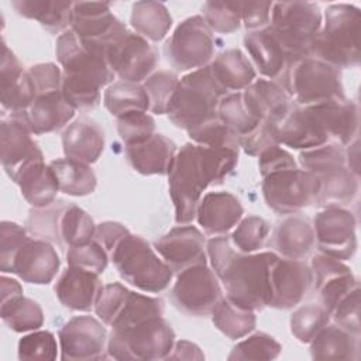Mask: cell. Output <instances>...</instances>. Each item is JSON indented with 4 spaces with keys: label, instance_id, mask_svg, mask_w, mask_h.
Returning a JSON list of instances; mask_svg holds the SVG:
<instances>
[{
    "label": "cell",
    "instance_id": "obj_57",
    "mask_svg": "<svg viewBox=\"0 0 361 361\" xmlns=\"http://www.w3.org/2000/svg\"><path fill=\"white\" fill-rule=\"evenodd\" d=\"M334 323L341 329L360 336V288L347 295L331 312Z\"/></svg>",
    "mask_w": 361,
    "mask_h": 361
},
{
    "label": "cell",
    "instance_id": "obj_37",
    "mask_svg": "<svg viewBox=\"0 0 361 361\" xmlns=\"http://www.w3.org/2000/svg\"><path fill=\"white\" fill-rule=\"evenodd\" d=\"M13 8L23 17L38 21L52 34L66 31L71 25L72 1L55 0H14Z\"/></svg>",
    "mask_w": 361,
    "mask_h": 361
},
{
    "label": "cell",
    "instance_id": "obj_63",
    "mask_svg": "<svg viewBox=\"0 0 361 361\" xmlns=\"http://www.w3.org/2000/svg\"><path fill=\"white\" fill-rule=\"evenodd\" d=\"M166 360H204V354L202 350L192 341L180 340L175 341L171 353Z\"/></svg>",
    "mask_w": 361,
    "mask_h": 361
},
{
    "label": "cell",
    "instance_id": "obj_40",
    "mask_svg": "<svg viewBox=\"0 0 361 361\" xmlns=\"http://www.w3.org/2000/svg\"><path fill=\"white\" fill-rule=\"evenodd\" d=\"M103 103L116 118L127 113L149 110V99L144 85L134 82L120 80L109 85L104 90Z\"/></svg>",
    "mask_w": 361,
    "mask_h": 361
},
{
    "label": "cell",
    "instance_id": "obj_41",
    "mask_svg": "<svg viewBox=\"0 0 361 361\" xmlns=\"http://www.w3.org/2000/svg\"><path fill=\"white\" fill-rule=\"evenodd\" d=\"M0 316L3 323L17 333L34 331L44 324V312L41 306L24 295L1 300Z\"/></svg>",
    "mask_w": 361,
    "mask_h": 361
},
{
    "label": "cell",
    "instance_id": "obj_61",
    "mask_svg": "<svg viewBox=\"0 0 361 361\" xmlns=\"http://www.w3.org/2000/svg\"><path fill=\"white\" fill-rule=\"evenodd\" d=\"M241 23L248 31L262 30L269 25L272 1H240Z\"/></svg>",
    "mask_w": 361,
    "mask_h": 361
},
{
    "label": "cell",
    "instance_id": "obj_60",
    "mask_svg": "<svg viewBox=\"0 0 361 361\" xmlns=\"http://www.w3.org/2000/svg\"><path fill=\"white\" fill-rule=\"evenodd\" d=\"M258 166H259V172L264 178V176L278 172V171L298 168V164L293 159V157L278 144V145H272V147L267 148L265 151H262L258 155Z\"/></svg>",
    "mask_w": 361,
    "mask_h": 361
},
{
    "label": "cell",
    "instance_id": "obj_20",
    "mask_svg": "<svg viewBox=\"0 0 361 361\" xmlns=\"http://www.w3.org/2000/svg\"><path fill=\"white\" fill-rule=\"evenodd\" d=\"M61 267L54 245L41 238H28L14 255L7 272L34 285L52 282Z\"/></svg>",
    "mask_w": 361,
    "mask_h": 361
},
{
    "label": "cell",
    "instance_id": "obj_26",
    "mask_svg": "<svg viewBox=\"0 0 361 361\" xmlns=\"http://www.w3.org/2000/svg\"><path fill=\"white\" fill-rule=\"evenodd\" d=\"M178 152L176 144L164 134H152L142 142L126 145L127 162L141 175H168Z\"/></svg>",
    "mask_w": 361,
    "mask_h": 361
},
{
    "label": "cell",
    "instance_id": "obj_15",
    "mask_svg": "<svg viewBox=\"0 0 361 361\" xmlns=\"http://www.w3.org/2000/svg\"><path fill=\"white\" fill-rule=\"evenodd\" d=\"M354 214L341 206H327L313 220L316 244L320 252L340 261L350 259L357 251Z\"/></svg>",
    "mask_w": 361,
    "mask_h": 361
},
{
    "label": "cell",
    "instance_id": "obj_1",
    "mask_svg": "<svg viewBox=\"0 0 361 361\" xmlns=\"http://www.w3.org/2000/svg\"><path fill=\"white\" fill-rule=\"evenodd\" d=\"M212 269L233 305L258 312L269 305L271 268L279 255L271 251L240 252L230 237L217 235L206 244Z\"/></svg>",
    "mask_w": 361,
    "mask_h": 361
},
{
    "label": "cell",
    "instance_id": "obj_23",
    "mask_svg": "<svg viewBox=\"0 0 361 361\" xmlns=\"http://www.w3.org/2000/svg\"><path fill=\"white\" fill-rule=\"evenodd\" d=\"M314 121L319 124L326 137L336 144L347 147L358 138L360 113L358 106L347 99L331 100L320 104L306 106Z\"/></svg>",
    "mask_w": 361,
    "mask_h": 361
},
{
    "label": "cell",
    "instance_id": "obj_56",
    "mask_svg": "<svg viewBox=\"0 0 361 361\" xmlns=\"http://www.w3.org/2000/svg\"><path fill=\"white\" fill-rule=\"evenodd\" d=\"M30 238L27 228L13 221H1L0 226V269L7 274L17 251Z\"/></svg>",
    "mask_w": 361,
    "mask_h": 361
},
{
    "label": "cell",
    "instance_id": "obj_54",
    "mask_svg": "<svg viewBox=\"0 0 361 361\" xmlns=\"http://www.w3.org/2000/svg\"><path fill=\"white\" fill-rule=\"evenodd\" d=\"M109 259L107 251L96 240L83 245L71 247L66 251L69 267H76L96 275H100L106 269Z\"/></svg>",
    "mask_w": 361,
    "mask_h": 361
},
{
    "label": "cell",
    "instance_id": "obj_27",
    "mask_svg": "<svg viewBox=\"0 0 361 361\" xmlns=\"http://www.w3.org/2000/svg\"><path fill=\"white\" fill-rule=\"evenodd\" d=\"M102 288L99 275L68 265L58 278L54 290L65 307L76 312H89L94 309Z\"/></svg>",
    "mask_w": 361,
    "mask_h": 361
},
{
    "label": "cell",
    "instance_id": "obj_3",
    "mask_svg": "<svg viewBox=\"0 0 361 361\" xmlns=\"http://www.w3.org/2000/svg\"><path fill=\"white\" fill-rule=\"evenodd\" d=\"M56 59L62 68V94L75 110H92L100 103L102 87L111 85L114 72L104 55L85 44L71 28L56 39Z\"/></svg>",
    "mask_w": 361,
    "mask_h": 361
},
{
    "label": "cell",
    "instance_id": "obj_52",
    "mask_svg": "<svg viewBox=\"0 0 361 361\" xmlns=\"http://www.w3.org/2000/svg\"><path fill=\"white\" fill-rule=\"evenodd\" d=\"M117 133L126 145L145 141L155 131V120L147 111H133L116 118Z\"/></svg>",
    "mask_w": 361,
    "mask_h": 361
},
{
    "label": "cell",
    "instance_id": "obj_55",
    "mask_svg": "<svg viewBox=\"0 0 361 361\" xmlns=\"http://www.w3.org/2000/svg\"><path fill=\"white\" fill-rule=\"evenodd\" d=\"M130 289H127L124 285L118 282L103 285L97 300L94 303V312L97 317L107 326H111L121 312L127 298H128Z\"/></svg>",
    "mask_w": 361,
    "mask_h": 361
},
{
    "label": "cell",
    "instance_id": "obj_34",
    "mask_svg": "<svg viewBox=\"0 0 361 361\" xmlns=\"http://www.w3.org/2000/svg\"><path fill=\"white\" fill-rule=\"evenodd\" d=\"M313 360H358L360 336L337 324L324 326L309 343Z\"/></svg>",
    "mask_w": 361,
    "mask_h": 361
},
{
    "label": "cell",
    "instance_id": "obj_19",
    "mask_svg": "<svg viewBox=\"0 0 361 361\" xmlns=\"http://www.w3.org/2000/svg\"><path fill=\"white\" fill-rule=\"evenodd\" d=\"M313 282L319 292L322 306L331 314L334 307L354 289L358 281L343 261L323 252L313 255L310 262Z\"/></svg>",
    "mask_w": 361,
    "mask_h": 361
},
{
    "label": "cell",
    "instance_id": "obj_8",
    "mask_svg": "<svg viewBox=\"0 0 361 361\" xmlns=\"http://www.w3.org/2000/svg\"><path fill=\"white\" fill-rule=\"evenodd\" d=\"M278 83L302 107L345 99L341 69L313 56L290 62Z\"/></svg>",
    "mask_w": 361,
    "mask_h": 361
},
{
    "label": "cell",
    "instance_id": "obj_35",
    "mask_svg": "<svg viewBox=\"0 0 361 361\" xmlns=\"http://www.w3.org/2000/svg\"><path fill=\"white\" fill-rule=\"evenodd\" d=\"M210 69L223 89L243 92L255 80V69L250 59L237 48L220 52L212 62Z\"/></svg>",
    "mask_w": 361,
    "mask_h": 361
},
{
    "label": "cell",
    "instance_id": "obj_28",
    "mask_svg": "<svg viewBox=\"0 0 361 361\" xmlns=\"http://www.w3.org/2000/svg\"><path fill=\"white\" fill-rule=\"evenodd\" d=\"M75 111L76 110L65 100L62 90H58L37 96L24 114L13 117L23 120L32 134L41 135L68 126Z\"/></svg>",
    "mask_w": 361,
    "mask_h": 361
},
{
    "label": "cell",
    "instance_id": "obj_46",
    "mask_svg": "<svg viewBox=\"0 0 361 361\" xmlns=\"http://www.w3.org/2000/svg\"><path fill=\"white\" fill-rule=\"evenodd\" d=\"M329 323L330 313L322 305H305L292 313L290 333L298 341L309 344Z\"/></svg>",
    "mask_w": 361,
    "mask_h": 361
},
{
    "label": "cell",
    "instance_id": "obj_62",
    "mask_svg": "<svg viewBox=\"0 0 361 361\" xmlns=\"http://www.w3.org/2000/svg\"><path fill=\"white\" fill-rule=\"evenodd\" d=\"M128 234H130V230L124 224L117 221H104L96 226L94 240L107 251L110 257L111 251Z\"/></svg>",
    "mask_w": 361,
    "mask_h": 361
},
{
    "label": "cell",
    "instance_id": "obj_53",
    "mask_svg": "<svg viewBox=\"0 0 361 361\" xmlns=\"http://www.w3.org/2000/svg\"><path fill=\"white\" fill-rule=\"evenodd\" d=\"M58 343L55 336L47 330H34L18 341L20 360H55Z\"/></svg>",
    "mask_w": 361,
    "mask_h": 361
},
{
    "label": "cell",
    "instance_id": "obj_31",
    "mask_svg": "<svg viewBox=\"0 0 361 361\" xmlns=\"http://www.w3.org/2000/svg\"><path fill=\"white\" fill-rule=\"evenodd\" d=\"M244 47L259 73L269 80L278 82L289 65V59L271 30L265 27L248 31L244 37Z\"/></svg>",
    "mask_w": 361,
    "mask_h": 361
},
{
    "label": "cell",
    "instance_id": "obj_17",
    "mask_svg": "<svg viewBox=\"0 0 361 361\" xmlns=\"http://www.w3.org/2000/svg\"><path fill=\"white\" fill-rule=\"evenodd\" d=\"M313 272L302 259L281 258L271 268V299L274 309H292L298 306L310 292Z\"/></svg>",
    "mask_w": 361,
    "mask_h": 361
},
{
    "label": "cell",
    "instance_id": "obj_16",
    "mask_svg": "<svg viewBox=\"0 0 361 361\" xmlns=\"http://www.w3.org/2000/svg\"><path fill=\"white\" fill-rule=\"evenodd\" d=\"M61 358L63 361H85L106 358L107 331L93 316H75L68 320L58 334Z\"/></svg>",
    "mask_w": 361,
    "mask_h": 361
},
{
    "label": "cell",
    "instance_id": "obj_4",
    "mask_svg": "<svg viewBox=\"0 0 361 361\" xmlns=\"http://www.w3.org/2000/svg\"><path fill=\"white\" fill-rule=\"evenodd\" d=\"M360 25L358 7L347 3L329 6L314 39L312 56L338 69L358 66L361 59Z\"/></svg>",
    "mask_w": 361,
    "mask_h": 361
},
{
    "label": "cell",
    "instance_id": "obj_6",
    "mask_svg": "<svg viewBox=\"0 0 361 361\" xmlns=\"http://www.w3.org/2000/svg\"><path fill=\"white\" fill-rule=\"evenodd\" d=\"M323 14L316 3H272L268 28L285 51L289 63L312 56L314 39L322 28Z\"/></svg>",
    "mask_w": 361,
    "mask_h": 361
},
{
    "label": "cell",
    "instance_id": "obj_9",
    "mask_svg": "<svg viewBox=\"0 0 361 361\" xmlns=\"http://www.w3.org/2000/svg\"><path fill=\"white\" fill-rule=\"evenodd\" d=\"M110 259L120 276L142 292L159 293L172 281L171 268L140 235H126L111 251Z\"/></svg>",
    "mask_w": 361,
    "mask_h": 361
},
{
    "label": "cell",
    "instance_id": "obj_33",
    "mask_svg": "<svg viewBox=\"0 0 361 361\" xmlns=\"http://www.w3.org/2000/svg\"><path fill=\"white\" fill-rule=\"evenodd\" d=\"M13 180L18 185L23 197L32 207H45L51 204L59 192L55 172L51 165H47L44 161L28 164Z\"/></svg>",
    "mask_w": 361,
    "mask_h": 361
},
{
    "label": "cell",
    "instance_id": "obj_43",
    "mask_svg": "<svg viewBox=\"0 0 361 361\" xmlns=\"http://www.w3.org/2000/svg\"><path fill=\"white\" fill-rule=\"evenodd\" d=\"M96 224L90 214L76 204L68 203L59 223V245L65 248L87 244L94 240Z\"/></svg>",
    "mask_w": 361,
    "mask_h": 361
},
{
    "label": "cell",
    "instance_id": "obj_12",
    "mask_svg": "<svg viewBox=\"0 0 361 361\" xmlns=\"http://www.w3.org/2000/svg\"><path fill=\"white\" fill-rule=\"evenodd\" d=\"M178 310L189 316H209L223 299L217 275L207 264L193 265L180 271L171 290Z\"/></svg>",
    "mask_w": 361,
    "mask_h": 361
},
{
    "label": "cell",
    "instance_id": "obj_22",
    "mask_svg": "<svg viewBox=\"0 0 361 361\" xmlns=\"http://www.w3.org/2000/svg\"><path fill=\"white\" fill-rule=\"evenodd\" d=\"M0 93L1 106L10 116L24 114L37 97L28 72L23 69L21 62L4 41L1 44Z\"/></svg>",
    "mask_w": 361,
    "mask_h": 361
},
{
    "label": "cell",
    "instance_id": "obj_24",
    "mask_svg": "<svg viewBox=\"0 0 361 361\" xmlns=\"http://www.w3.org/2000/svg\"><path fill=\"white\" fill-rule=\"evenodd\" d=\"M274 134L279 145H286L293 149H310L329 142V138L322 131L306 107L293 103L290 110L275 124Z\"/></svg>",
    "mask_w": 361,
    "mask_h": 361
},
{
    "label": "cell",
    "instance_id": "obj_42",
    "mask_svg": "<svg viewBox=\"0 0 361 361\" xmlns=\"http://www.w3.org/2000/svg\"><path fill=\"white\" fill-rule=\"evenodd\" d=\"M210 316L217 330L231 340L245 337L255 329L257 324V317L252 310L241 309L226 298L219 302Z\"/></svg>",
    "mask_w": 361,
    "mask_h": 361
},
{
    "label": "cell",
    "instance_id": "obj_2",
    "mask_svg": "<svg viewBox=\"0 0 361 361\" xmlns=\"http://www.w3.org/2000/svg\"><path fill=\"white\" fill-rule=\"evenodd\" d=\"M237 162V149L210 148L195 142L182 145L168 173L175 221L189 224L196 217L203 192L212 185H220Z\"/></svg>",
    "mask_w": 361,
    "mask_h": 361
},
{
    "label": "cell",
    "instance_id": "obj_45",
    "mask_svg": "<svg viewBox=\"0 0 361 361\" xmlns=\"http://www.w3.org/2000/svg\"><path fill=\"white\" fill-rule=\"evenodd\" d=\"M217 116L234 134H237L238 138L259 124V120L255 118L247 109L243 99V92L227 93L219 103Z\"/></svg>",
    "mask_w": 361,
    "mask_h": 361
},
{
    "label": "cell",
    "instance_id": "obj_11",
    "mask_svg": "<svg viewBox=\"0 0 361 361\" xmlns=\"http://www.w3.org/2000/svg\"><path fill=\"white\" fill-rule=\"evenodd\" d=\"M171 65L180 72L196 71L210 65L214 54L212 30L202 16L185 18L165 44Z\"/></svg>",
    "mask_w": 361,
    "mask_h": 361
},
{
    "label": "cell",
    "instance_id": "obj_38",
    "mask_svg": "<svg viewBox=\"0 0 361 361\" xmlns=\"http://www.w3.org/2000/svg\"><path fill=\"white\" fill-rule=\"evenodd\" d=\"M130 24L135 34L147 41H162L172 27V17L164 3L159 1H137L133 4Z\"/></svg>",
    "mask_w": 361,
    "mask_h": 361
},
{
    "label": "cell",
    "instance_id": "obj_5",
    "mask_svg": "<svg viewBox=\"0 0 361 361\" xmlns=\"http://www.w3.org/2000/svg\"><path fill=\"white\" fill-rule=\"evenodd\" d=\"M227 93L216 80L210 65H207L179 79L166 114L176 127L188 133L217 117L219 103Z\"/></svg>",
    "mask_w": 361,
    "mask_h": 361
},
{
    "label": "cell",
    "instance_id": "obj_50",
    "mask_svg": "<svg viewBox=\"0 0 361 361\" xmlns=\"http://www.w3.org/2000/svg\"><path fill=\"white\" fill-rule=\"evenodd\" d=\"M282 345L268 333L259 331L248 336L233 347L228 360H274L281 354Z\"/></svg>",
    "mask_w": 361,
    "mask_h": 361
},
{
    "label": "cell",
    "instance_id": "obj_29",
    "mask_svg": "<svg viewBox=\"0 0 361 361\" xmlns=\"http://www.w3.org/2000/svg\"><path fill=\"white\" fill-rule=\"evenodd\" d=\"M243 99L250 113L259 121L275 124L293 106L292 97L275 80L255 79L243 90Z\"/></svg>",
    "mask_w": 361,
    "mask_h": 361
},
{
    "label": "cell",
    "instance_id": "obj_14",
    "mask_svg": "<svg viewBox=\"0 0 361 361\" xmlns=\"http://www.w3.org/2000/svg\"><path fill=\"white\" fill-rule=\"evenodd\" d=\"M106 61L118 79L141 83L154 73L159 55L145 38L128 31L106 49Z\"/></svg>",
    "mask_w": 361,
    "mask_h": 361
},
{
    "label": "cell",
    "instance_id": "obj_13",
    "mask_svg": "<svg viewBox=\"0 0 361 361\" xmlns=\"http://www.w3.org/2000/svg\"><path fill=\"white\" fill-rule=\"evenodd\" d=\"M69 28L87 45L100 51L106 58V49L128 32L110 10L109 3L79 1L73 3Z\"/></svg>",
    "mask_w": 361,
    "mask_h": 361
},
{
    "label": "cell",
    "instance_id": "obj_7",
    "mask_svg": "<svg viewBox=\"0 0 361 361\" xmlns=\"http://www.w3.org/2000/svg\"><path fill=\"white\" fill-rule=\"evenodd\" d=\"M175 344V331L164 316L111 327L107 355L114 360H166Z\"/></svg>",
    "mask_w": 361,
    "mask_h": 361
},
{
    "label": "cell",
    "instance_id": "obj_30",
    "mask_svg": "<svg viewBox=\"0 0 361 361\" xmlns=\"http://www.w3.org/2000/svg\"><path fill=\"white\" fill-rule=\"evenodd\" d=\"M62 149L65 158L90 165L104 149V133L93 120L79 117L63 130Z\"/></svg>",
    "mask_w": 361,
    "mask_h": 361
},
{
    "label": "cell",
    "instance_id": "obj_21",
    "mask_svg": "<svg viewBox=\"0 0 361 361\" xmlns=\"http://www.w3.org/2000/svg\"><path fill=\"white\" fill-rule=\"evenodd\" d=\"M31 131L27 124L10 116L3 118L0 124V147H1V165L6 173L11 178L28 164L44 161V154L38 144L32 140Z\"/></svg>",
    "mask_w": 361,
    "mask_h": 361
},
{
    "label": "cell",
    "instance_id": "obj_36",
    "mask_svg": "<svg viewBox=\"0 0 361 361\" xmlns=\"http://www.w3.org/2000/svg\"><path fill=\"white\" fill-rule=\"evenodd\" d=\"M316 176L320 182V192L316 202L319 206H343L353 202L358 193L360 176L347 165L330 168Z\"/></svg>",
    "mask_w": 361,
    "mask_h": 361
},
{
    "label": "cell",
    "instance_id": "obj_47",
    "mask_svg": "<svg viewBox=\"0 0 361 361\" xmlns=\"http://www.w3.org/2000/svg\"><path fill=\"white\" fill-rule=\"evenodd\" d=\"M268 234L269 224L262 217L251 214L237 223L230 238L240 252L251 254L264 247Z\"/></svg>",
    "mask_w": 361,
    "mask_h": 361
},
{
    "label": "cell",
    "instance_id": "obj_51",
    "mask_svg": "<svg viewBox=\"0 0 361 361\" xmlns=\"http://www.w3.org/2000/svg\"><path fill=\"white\" fill-rule=\"evenodd\" d=\"M179 85V78L169 71H157L144 80L149 99V110L155 114H166L171 99Z\"/></svg>",
    "mask_w": 361,
    "mask_h": 361
},
{
    "label": "cell",
    "instance_id": "obj_44",
    "mask_svg": "<svg viewBox=\"0 0 361 361\" xmlns=\"http://www.w3.org/2000/svg\"><path fill=\"white\" fill-rule=\"evenodd\" d=\"M66 206L63 200H54L45 207H34L27 219V231L34 238L59 245V223Z\"/></svg>",
    "mask_w": 361,
    "mask_h": 361
},
{
    "label": "cell",
    "instance_id": "obj_18",
    "mask_svg": "<svg viewBox=\"0 0 361 361\" xmlns=\"http://www.w3.org/2000/svg\"><path fill=\"white\" fill-rule=\"evenodd\" d=\"M206 241L199 228L189 224L173 227L154 243V250L161 255L172 272L200 264H207Z\"/></svg>",
    "mask_w": 361,
    "mask_h": 361
},
{
    "label": "cell",
    "instance_id": "obj_58",
    "mask_svg": "<svg viewBox=\"0 0 361 361\" xmlns=\"http://www.w3.org/2000/svg\"><path fill=\"white\" fill-rule=\"evenodd\" d=\"M27 72L31 78L37 96L62 89V69L52 62L37 63L28 68Z\"/></svg>",
    "mask_w": 361,
    "mask_h": 361
},
{
    "label": "cell",
    "instance_id": "obj_49",
    "mask_svg": "<svg viewBox=\"0 0 361 361\" xmlns=\"http://www.w3.org/2000/svg\"><path fill=\"white\" fill-rule=\"evenodd\" d=\"M195 144L210 148H231L240 151V142L237 134H234L219 116L204 121L203 124L188 131Z\"/></svg>",
    "mask_w": 361,
    "mask_h": 361
},
{
    "label": "cell",
    "instance_id": "obj_32",
    "mask_svg": "<svg viewBox=\"0 0 361 361\" xmlns=\"http://www.w3.org/2000/svg\"><path fill=\"white\" fill-rule=\"evenodd\" d=\"M316 237L313 226L300 216H289L278 223L272 247L282 258L303 259L314 247Z\"/></svg>",
    "mask_w": 361,
    "mask_h": 361
},
{
    "label": "cell",
    "instance_id": "obj_25",
    "mask_svg": "<svg viewBox=\"0 0 361 361\" xmlns=\"http://www.w3.org/2000/svg\"><path fill=\"white\" fill-rule=\"evenodd\" d=\"M241 202L230 192L206 193L196 209V220L209 235H224L243 219Z\"/></svg>",
    "mask_w": 361,
    "mask_h": 361
},
{
    "label": "cell",
    "instance_id": "obj_48",
    "mask_svg": "<svg viewBox=\"0 0 361 361\" xmlns=\"http://www.w3.org/2000/svg\"><path fill=\"white\" fill-rule=\"evenodd\" d=\"M202 11V17L212 31L231 34L241 25L240 1H206Z\"/></svg>",
    "mask_w": 361,
    "mask_h": 361
},
{
    "label": "cell",
    "instance_id": "obj_10",
    "mask_svg": "<svg viewBox=\"0 0 361 361\" xmlns=\"http://www.w3.org/2000/svg\"><path fill=\"white\" fill-rule=\"evenodd\" d=\"M261 188L269 209L281 214H295L316 204L320 182L314 173L298 166L264 176Z\"/></svg>",
    "mask_w": 361,
    "mask_h": 361
},
{
    "label": "cell",
    "instance_id": "obj_39",
    "mask_svg": "<svg viewBox=\"0 0 361 361\" xmlns=\"http://www.w3.org/2000/svg\"><path fill=\"white\" fill-rule=\"evenodd\" d=\"M49 165L58 179L59 192L69 196H87L94 192L97 179L90 165L69 158L55 159Z\"/></svg>",
    "mask_w": 361,
    "mask_h": 361
},
{
    "label": "cell",
    "instance_id": "obj_59",
    "mask_svg": "<svg viewBox=\"0 0 361 361\" xmlns=\"http://www.w3.org/2000/svg\"><path fill=\"white\" fill-rule=\"evenodd\" d=\"M238 142H240V148L244 149V152L251 157H258L267 148L272 145H278L272 124L265 121H259V124L254 130L240 137Z\"/></svg>",
    "mask_w": 361,
    "mask_h": 361
}]
</instances>
